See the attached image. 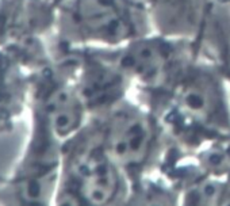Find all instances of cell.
Masks as SVG:
<instances>
[{
    "label": "cell",
    "instance_id": "7a4b0ae2",
    "mask_svg": "<svg viewBox=\"0 0 230 206\" xmlns=\"http://www.w3.org/2000/svg\"><path fill=\"white\" fill-rule=\"evenodd\" d=\"M131 186L125 172L108 156L100 141L98 123L90 117L75 133L65 183V202L75 205L129 204Z\"/></svg>",
    "mask_w": 230,
    "mask_h": 206
},
{
    "label": "cell",
    "instance_id": "3957f363",
    "mask_svg": "<svg viewBox=\"0 0 230 206\" xmlns=\"http://www.w3.org/2000/svg\"><path fill=\"white\" fill-rule=\"evenodd\" d=\"M67 26L79 42L107 47L154 33L142 0H71Z\"/></svg>",
    "mask_w": 230,
    "mask_h": 206
},
{
    "label": "cell",
    "instance_id": "6da1fadb",
    "mask_svg": "<svg viewBox=\"0 0 230 206\" xmlns=\"http://www.w3.org/2000/svg\"><path fill=\"white\" fill-rule=\"evenodd\" d=\"M94 117L108 156L125 172L131 188L159 170L169 145L164 126L147 107L129 97Z\"/></svg>",
    "mask_w": 230,
    "mask_h": 206
}]
</instances>
